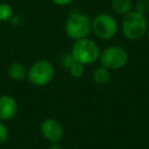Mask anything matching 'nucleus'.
<instances>
[{"label": "nucleus", "instance_id": "obj_15", "mask_svg": "<svg viewBox=\"0 0 149 149\" xmlns=\"http://www.w3.org/2000/svg\"><path fill=\"white\" fill-rule=\"evenodd\" d=\"M74 62V59L72 57V53H65L61 56V59H60V63L63 66L64 68H70L72 66V64Z\"/></svg>", "mask_w": 149, "mask_h": 149}, {"label": "nucleus", "instance_id": "obj_1", "mask_svg": "<svg viewBox=\"0 0 149 149\" xmlns=\"http://www.w3.org/2000/svg\"><path fill=\"white\" fill-rule=\"evenodd\" d=\"M100 48L95 41L88 38L76 40L72 47V55L74 61L84 65L92 64L99 59Z\"/></svg>", "mask_w": 149, "mask_h": 149}, {"label": "nucleus", "instance_id": "obj_7", "mask_svg": "<svg viewBox=\"0 0 149 149\" xmlns=\"http://www.w3.org/2000/svg\"><path fill=\"white\" fill-rule=\"evenodd\" d=\"M41 134L46 140L52 143H58L63 138V128L54 118H46L40 127Z\"/></svg>", "mask_w": 149, "mask_h": 149}, {"label": "nucleus", "instance_id": "obj_17", "mask_svg": "<svg viewBox=\"0 0 149 149\" xmlns=\"http://www.w3.org/2000/svg\"><path fill=\"white\" fill-rule=\"evenodd\" d=\"M51 1L55 3L56 5H59V6H66V5L70 4L74 0H51Z\"/></svg>", "mask_w": 149, "mask_h": 149}, {"label": "nucleus", "instance_id": "obj_2", "mask_svg": "<svg viewBox=\"0 0 149 149\" xmlns=\"http://www.w3.org/2000/svg\"><path fill=\"white\" fill-rule=\"evenodd\" d=\"M64 30L68 37L74 41L88 38L92 32V21L88 15L83 13H72L65 21Z\"/></svg>", "mask_w": 149, "mask_h": 149}, {"label": "nucleus", "instance_id": "obj_5", "mask_svg": "<svg viewBox=\"0 0 149 149\" xmlns=\"http://www.w3.org/2000/svg\"><path fill=\"white\" fill-rule=\"evenodd\" d=\"M92 31L99 39L109 40L118 33V22L108 13H100L92 21Z\"/></svg>", "mask_w": 149, "mask_h": 149}, {"label": "nucleus", "instance_id": "obj_14", "mask_svg": "<svg viewBox=\"0 0 149 149\" xmlns=\"http://www.w3.org/2000/svg\"><path fill=\"white\" fill-rule=\"evenodd\" d=\"M135 10L143 15L149 13V0H138L135 5Z\"/></svg>", "mask_w": 149, "mask_h": 149}, {"label": "nucleus", "instance_id": "obj_10", "mask_svg": "<svg viewBox=\"0 0 149 149\" xmlns=\"http://www.w3.org/2000/svg\"><path fill=\"white\" fill-rule=\"evenodd\" d=\"M111 6L116 13L120 15H128L133 9L132 0H112Z\"/></svg>", "mask_w": 149, "mask_h": 149}, {"label": "nucleus", "instance_id": "obj_3", "mask_svg": "<svg viewBox=\"0 0 149 149\" xmlns=\"http://www.w3.org/2000/svg\"><path fill=\"white\" fill-rule=\"evenodd\" d=\"M147 19L145 15L132 10L126 15L123 21L122 30L124 36L131 41H137L141 39L147 32Z\"/></svg>", "mask_w": 149, "mask_h": 149}, {"label": "nucleus", "instance_id": "obj_8", "mask_svg": "<svg viewBox=\"0 0 149 149\" xmlns=\"http://www.w3.org/2000/svg\"><path fill=\"white\" fill-rule=\"evenodd\" d=\"M17 112V102L13 96L7 94L0 96V120H11L15 116Z\"/></svg>", "mask_w": 149, "mask_h": 149}, {"label": "nucleus", "instance_id": "obj_16", "mask_svg": "<svg viewBox=\"0 0 149 149\" xmlns=\"http://www.w3.org/2000/svg\"><path fill=\"white\" fill-rule=\"evenodd\" d=\"M8 129L3 123L0 122V144L4 143L8 139Z\"/></svg>", "mask_w": 149, "mask_h": 149}, {"label": "nucleus", "instance_id": "obj_9", "mask_svg": "<svg viewBox=\"0 0 149 149\" xmlns=\"http://www.w3.org/2000/svg\"><path fill=\"white\" fill-rule=\"evenodd\" d=\"M8 76L13 81H23L27 78V70L26 66L21 62H13L8 66Z\"/></svg>", "mask_w": 149, "mask_h": 149}, {"label": "nucleus", "instance_id": "obj_19", "mask_svg": "<svg viewBox=\"0 0 149 149\" xmlns=\"http://www.w3.org/2000/svg\"><path fill=\"white\" fill-rule=\"evenodd\" d=\"M146 36H147V40L149 41V29H147V32H146Z\"/></svg>", "mask_w": 149, "mask_h": 149}, {"label": "nucleus", "instance_id": "obj_11", "mask_svg": "<svg viewBox=\"0 0 149 149\" xmlns=\"http://www.w3.org/2000/svg\"><path fill=\"white\" fill-rule=\"evenodd\" d=\"M93 80L99 85H105L110 80V72L104 66L96 68L93 72Z\"/></svg>", "mask_w": 149, "mask_h": 149}, {"label": "nucleus", "instance_id": "obj_6", "mask_svg": "<svg viewBox=\"0 0 149 149\" xmlns=\"http://www.w3.org/2000/svg\"><path fill=\"white\" fill-rule=\"evenodd\" d=\"M99 60L102 66L108 70L123 68L129 60L128 52L120 46H109L100 52Z\"/></svg>", "mask_w": 149, "mask_h": 149}, {"label": "nucleus", "instance_id": "obj_13", "mask_svg": "<svg viewBox=\"0 0 149 149\" xmlns=\"http://www.w3.org/2000/svg\"><path fill=\"white\" fill-rule=\"evenodd\" d=\"M68 70H70V74H72V77L76 78V79H80L85 74V65L76 61L72 64V66Z\"/></svg>", "mask_w": 149, "mask_h": 149}, {"label": "nucleus", "instance_id": "obj_12", "mask_svg": "<svg viewBox=\"0 0 149 149\" xmlns=\"http://www.w3.org/2000/svg\"><path fill=\"white\" fill-rule=\"evenodd\" d=\"M13 11L9 4L1 3L0 4V22H5L13 19Z\"/></svg>", "mask_w": 149, "mask_h": 149}, {"label": "nucleus", "instance_id": "obj_4", "mask_svg": "<svg viewBox=\"0 0 149 149\" xmlns=\"http://www.w3.org/2000/svg\"><path fill=\"white\" fill-rule=\"evenodd\" d=\"M54 74L55 70L53 64L48 60L41 59L32 64L28 70L27 78L32 85L43 87L53 80Z\"/></svg>", "mask_w": 149, "mask_h": 149}, {"label": "nucleus", "instance_id": "obj_18", "mask_svg": "<svg viewBox=\"0 0 149 149\" xmlns=\"http://www.w3.org/2000/svg\"><path fill=\"white\" fill-rule=\"evenodd\" d=\"M48 149H62V148L59 144H57V143H53V144H52Z\"/></svg>", "mask_w": 149, "mask_h": 149}]
</instances>
